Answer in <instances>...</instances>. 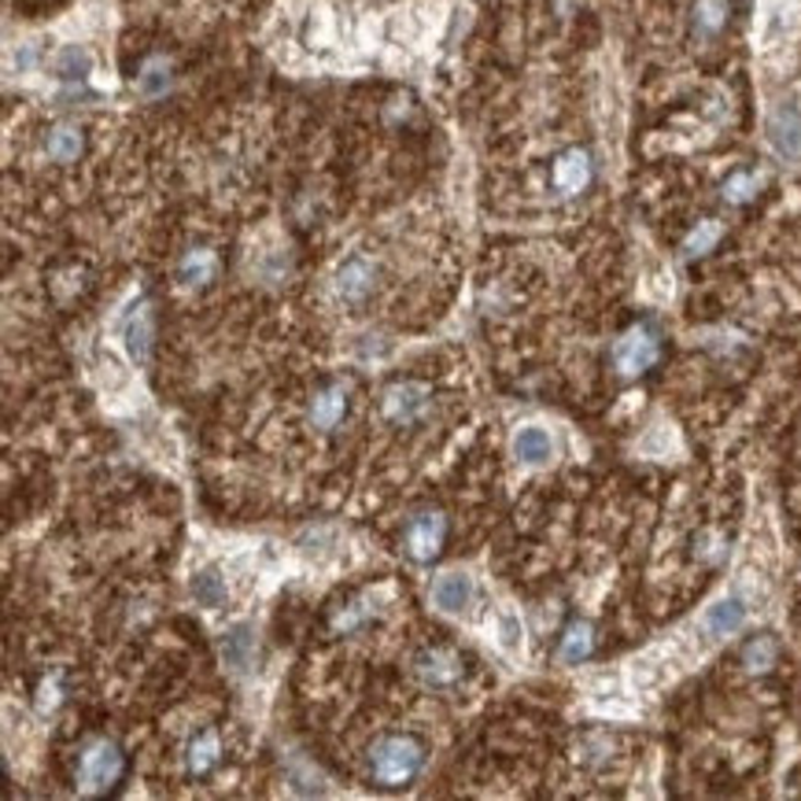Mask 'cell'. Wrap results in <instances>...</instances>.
Instances as JSON below:
<instances>
[{"mask_svg":"<svg viewBox=\"0 0 801 801\" xmlns=\"http://www.w3.org/2000/svg\"><path fill=\"white\" fill-rule=\"evenodd\" d=\"M794 31H798L794 0H771V4L765 8V19H761V45L771 52V48L787 45L790 37H794Z\"/></svg>","mask_w":801,"mask_h":801,"instance_id":"11","label":"cell"},{"mask_svg":"<svg viewBox=\"0 0 801 801\" xmlns=\"http://www.w3.org/2000/svg\"><path fill=\"white\" fill-rule=\"evenodd\" d=\"M473 599H476V584L469 573L451 569L433 580V605L439 613H447V617H462L469 605H473Z\"/></svg>","mask_w":801,"mask_h":801,"instance_id":"7","label":"cell"},{"mask_svg":"<svg viewBox=\"0 0 801 801\" xmlns=\"http://www.w3.org/2000/svg\"><path fill=\"white\" fill-rule=\"evenodd\" d=\"M765 137L771 144V152L787 163H801V104L784 101L768 111L765 119Z\"/></svg>","mask_w":801,"mask_h":801,"instance_id":"3","label":"cell"},{"mask_svg":"<svg viewBox=\"0 0 801 801\" xmlns=\"http://www.w3.org/2000/svg\"><path fill=\"white\" fill-rule=\"evenodd\" d=\"M170 85V67L167 60H149L141 67V74H137V90L144 96H163Z\"/></svg>","mask_w":801,"mask_h":801,"instance_id":"29","label":"cell"},{"mask_svg":"<svg viewBox=\"0 0 801 801\" xmlns=\"http://www.w3.org/2000/svg\"><path fill=\"white\" fill-rule=\"evenodd\" d=\"M37 60V48L34 45H19V52H15V67L19 71H31Z\"/></svg>","mask_w":801,"mask_h":801,"instance_id":"37","label":"cell"},{"mask_svg":"<svg viewBox=\"0 0 801 801\" xmlns=\"http://www.w3.org/2000/svg\"><path fill=\"white\" fill-rule=\"evenodd\" d=\"M594 650V632H591V624H584V621H576L565 628L562 635V661H569V665H580L584 658Z\"/></svg>","mask_w":801,"mask_h":801,"instance_id":"22","label":"cell"},{"mask_svg":"<svg viewBox=\"0 0 801 801\" xmlns=\"http://www.w3.org/2000/svg\"><path fill=\"white\" fill-rule=\"evenodd\" d=\"M717 240H720V222L717 219L698 222V226L687 233V240H683V256H687V259L706 256V251L717 248Z\"/></svg>","mask_w":801,"mask_h":801,"instance_id":"27","label":"cell"},{"mask_svg":"<svg viewBox=\"0 0 801 801\" xmlns=\"http://www.w3.org/2000/svg\"><path fill=\"white\" fill-rule=\"evenodd\" d=\"M214 270H219V259H214L211 248L185 251V259L178 262V278H181V285H189V288H203L208 281H214Z\"/></svg>","mask_w":801,"mask_h":801,"instance_id":"19","label":"cell"},{"mask_svg":"<svg viewBox=\"0 0 801 801\" xmlns=\"http://www.w3.org/2000/svg\"><path fill=\"white\" fill-rule=\"evenodd\" d=\"M366 617H369L366 602H351V605H344V610H340L337 617H333V628L337 632H355Z\"/></svg>","mask_w":801,"mask_h":801,"instance_id":"33","label":"cell"},{"mask_svg":"<svg viewBox=\"0 0 801 801\" xmlns=\"http://www.w3.org/2000/svg\"><path fill=\"white\" fill-rule=\"evenodd\" d=\"M514 458H517V462H525V466L551 462V458H554V439H551V433H546V428H540V425L517 428V436H514Z\"/></svg>","mask_w":801,"mask_h":801,"instance_id":"15","label":"cell"},{"mask_svg":"<svg viewBox=\"0 0 801 801\" xmlns=\"http://www.w3.org/2000/svg\"><path fill=\"white\" fill-rule=\"evenodd\" d=\"M407 554L414 562H433L439 551H444V540H447V521L439 514L433 510H425V514H417V517H410V525H407Z\"/></svg>","mask_w":801,"mask_h":801,"instance_id":"5","label":"cell"},{"mask_svg":"<svg viewBox=\"0 0 801 801\" xmlns=\"http://www.w3.org/2000/svg\"><path fill=\"white\" fill-rule=\"evenodd\" d=\"M101 385H104V392H111V396L130 385V369H126V363L111 348L101 351Z\"/></svg>","mask_w":801,"mask_h":801,"instance_id":"30","label":"cell"},{"mask_svg":"<svg viewBox=\"0 0 801 801\" xmlns=\"http://www.w3.org/2000/svg\"><path fill=\"white\" fill-rule=\"evenodd\" d=\"M672 447H676V436H672V428L669 425H653V433L643 436L639 451L643 455H653V458H665Z\"/></svg>","mask_w":801,"mask_h":801,"instance_id":"32","label":"cell"},{"mask_svg":"<svg viewBox=\"0 0 801 801\" xmlns=\"http://www.w3.org/2000/svg\"><path fill=\"white\" fill-rule=\"evenodd\" d=\"M56 74L63 78V82H82V78L93 74V56L90 48L82 45H67L60 56H56Z\"/></svg>","mask_w":801,"mask_h":801,"instance_id":"23","label":"cell"},{"mask_svg":"<svg viewBox=\"0 0 801 801\" xmlns=\"http://www.w3.org/2000/svg\"><path fill=\"white\" fill-rule=\"evenodd\" d=\"M414 669H417V676H422L425 687H451V683H458V676H462V661H458V653L439 650V647L417 653Z\"/></svg>","mask_w":801,"mask_h":801,"instance_id":"10","label":"cell"},{"mask_svg":"<svg viewBox=\"0 0 801 801\" xmlns=\"http://www.w3.org/2000/svg\"><path fill=\"white\" fill-rule=\"evenodd\" d=\"M337 296L344 303H363L369 292H374V267L366 259H348L344 267L337 270Z\"/></svg>","mask_w":801,"mask_h":801,"instance_id":"13","label":"cell"},{"mask_svg":"<svg viewBox=\"0 0 801 801\" xmlns=\"http://www.w3.org/2000/svg\"><path fill=\"white\" fill-rule=\"evenodd\" d=\"M728 23V0H698L695 4V31L702 37H717Z\"/></svg>","mask_w":801,"mask_h":801,"instance_id":"25","label":"cell"},{"mask_svg":"<svg viewBox=\"0 0 801 801\" xmlns=\"http://www.w3.org/2000/svg\"><path fill=\"white\" fill-rule=\"evenodd\" d=\"M340 37V19L333 8H315L307 19V45L310 48H333Z\"/></svg>","mask_w":801,"mask_h":801,"instance_id":"21","label":"cell"},{"mask_svg":"<svg viewBox=\"0 0 801 801\" xmlns=\"http://www.w3.org/2000/svg\"><path fill=\"white\" fill-rule=\"evenodd\" d=\"M60 680H45L42 683V691H37V709L42 712H52L56 706H60Z\"/></svg>","mask_w":801,"mask_h":801,"instance_id":"34","label":"cell"},{"mask_svg":"<svg viewBox=\"0 0 801 801\" xmlns=\"http://www.w3.org/2000/svg\"><path fill=\"white\" fill-rule=\"evenodd\" d=\"M761 181H765V178H761V174H754V170H735L725 181V200L735 203V208H739V203H750V200L757 197Z\"/></svg>","mask_w":801,"mask_h":801,"instance_id":"28","label":"cell"},{"mask_svg":"<svg viewBox=\"0 0 801 801\" xmlns=\"http://www.w3.org/2000/svg\"><path fill=\"white\" fill-rule=\"evenodd\" d=\"M495 643L506 650V653H517L525 643V628H521V617L510 610H503L499 617H495Z\"/></svg>","mask_w":801,"mask_h":801,"instance_id":"31","label":"cell"},{"mask_svg":"<svg viewBox=\"0 0 801 801\" xmlns=\"http://www.w3.org/2000/svg\"><path fill=\"white\" fill-rule=\"evenodd\" d=\"M348 414V388L344 385H329L321 388L310 403V425L315 428H337Z\"/></svg>","mask_w":801,"mask_h":801,"instance_id":"16","label":"cell"},{"mask_svg":"<svg viewBox=\"0 0 801 801\" xmlns=\"http://www.w3.org/2000/svg\"><path fill=\"white\" fill-rule=\"evenodd\" d=\"M746 613H750L746 599L742 594H728V599L709 605L706 617H702V628H706L709 639H728V635H735L746 624Z\"/></svg>","mask_w":801,"mask_h":801,"instance_id":"9","label":"cell"},{"mask_svg":"<svg viewBox=\"0 0 801 801\" xmlns=\"http://www.w3.org/2000/svg\"><path fill=\"white\" fill-rule=\"evenodd\" d=\"M219 754H222V742L214 731H203V735L189 746V771L192 776H203V771H211L219 765Z\"/></svg>","mask_w":801,"mask_h":801,"instance_id":"26","label":"cell"},{"mask_svg":"<svg viewBox=\"0 0 801 801\" xmlns=\"http://www.w3.org/2000/svg\"><path fill=\"white\" fill-rule=\"evenodd\" d=\"M658 355H661L658 337H653L647 326H639V329H628V333L617 340V348H613V366H617L621 377H639L658 363Z\"/></svg>","mask_w":801,"mask_h":801,"instance_id":"4","label":"cell"},{"mask_svg":"<svg viewBox=\"0 0 801 801\" xmlns=\"http://www.w3.org/2000/svg\"><path fill=\"white\" fill-rule=\"evenodd\" d=\"M152 337H155V326H152V310L137 307L130 318H126L122 326V344H126V355L133 358V363H149L152 355Z\"/></svg>","mask_w":801,"mask_h":801,"instance_id":"14","label":"cell"},{"mask_svg":"<svg viewBox=\"0 0 801 801\" xmlns=\"http://www.w3.org/2000/svg\"><path fill=\"white\" fill-rule=\"evenodd\" d=\"M78 776H82V790H90V794H101V790L115 787L122 776V754L115 742L107 739H96L85 746L82 754V765H78Z\"/></svg>","mask_w":801,"mask_h":801,"instance_id":"2","label":"cell"},{"mask_svg":"<svg viewBox=\"0 0 801 801\" xmlns=\"http://www.w3.org/2000/svg\"><path fill=\"white\" fill-rule=\"evenodd\" d=\"M702 543H706V546H702V558H706V562H720V558H725V546H720V540H717V535H706V540H702Z\"/></svg>","mask_w":801,"mask_h":801,"instance_id":"36","label":"cell"},{"mask_svg":"<svg viewBox=\"0 0 801 801\" xmlns=\"http://www.w3.org/2000/svg\"><path fill=\"white\" fill-rule=\"evenodd\" d=\"M776 639L771 635H754V639L742 647V665H746V672H768L771 665H776Z\"/></svg>","mask_w":801,"mask_h":801,"instance_id":"24","label":"cell"},{"mask_svg":"<svg viewBox=\"0 0 801 801\" xmlns=\"http://www.w3.org/2000/svg\"><path fill=\"white\" fill-rule=\"evenodd\" d=\"M219 653H222V665L229 672L244 676L251 665H256V628L251 624H229L219 639Z\"/></svg>","mask_w":801,"mask_h":801,"instance_id":"8","label":"cell"},{"mask_svg":"<svg viewBox=\"0 0 801 801\" xmlns=\"http://www.w3.org/2000/svg\"><path fill=\"white\" fill-rule=\"evenodd\" d=\"M82 149H85V137L71 122L52 126V130H48V137H45V152H48V160H56V163L78 160V155H82Z\"/></svg>","mask_w":801,"mask_h":801,"instance_id":"18","label":"cell"},{"mask_svg":"<svg viewBox=\"0 0 801 801\" xmlns=\"http://www.w3.org/2000/svg\"><path fill=\"white\" fill-rule=\"evenodd\" d=\"M672 676V669L661 661V653H643L632 661V687L635 691H653Z\"/></svg>","mask_w":801,"mask_h":801,"instance_id":"20","label":"cell"},{"mask_svg":"<svg viewBox=\"0 0 801 801\" xmlns=\"http://www.w3.org/2000/svg\"><path fill=\"white\" fill-rule=\"evenodd\" d=\"M591 174H594L591 155L584 149H569L558 155V163H554V189L565 192V197H576V192L588 189Z\"/></svg>","mask_w":801,"mask_h":801,"instance_id":"12","label":"cell"},{"mask_svg":"<svg viewBox=\"0 0 801 801\" xmlns=\"http://www.w3.org/2000/svg\"><path fill=\"white\" fill-rule=\"evenodd\" d=\"M326 540H329V532H326V529H318V532H307V535H303V540H299V551L307 554V558H321V554L329 551V546H326Z\"/></svg>","mask_w":801,"mask_h":801,"instance_id":"35","label":"cell"},{"mask_svg":"<svg viewBox=\"0 0 801 801\" xmlns=\"http://www.w3.org/2000/svg\"><path fill=\"white\" fill-rule=\"evenodd\" d=\"M369 765H374V776L377 784L385 787H407L410 779L422 771V746H417L414 739H403V735H388L380 739L374 746V754H369Z\"/></svg>","mask_w":801,"mask_h":801,"instance_id":"1","label":"cell"},{"mask_svg":"<svg viewBox=\"0 0 801 801\" xmlns=\"http://www.w3.org/2000/svg\"><path fill=\"white\" fill-rule=\"evenodd\" d=\"M428 403H433V392L425 385H414V380H403V385H392L380 399V410H385L388 422L396 425H410L425 414Z\"/></svg>","mask_w":801,"mask_h":801,"instance_id":"6","label":"cell"},{"mask_svg":"<svg viewBox=\"0 0 801 801\" xmlns=\"http://www.w3.org/2000/svg\"><path fill=\"white\" fill-rule=\"evenodd\" d=\"M189 594H192V602L203 605V610H219L222 602H226V576H222L214 565H208V569H197L189 576Z\"/></svg>","mask_w":801,"mask_h":801,"instance_id":"17","label":"cell"}]
</instances>
